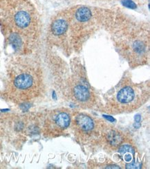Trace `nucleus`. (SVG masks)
Returning <instances> with one entry per match:
<instances>
[{
	"label": "nucleus",
	"instance_id": "f257e3e1",
	"mask_svg": "<svg viewBox=\"0 0 150 169\" xmlns=\"http://www.w3.org/2000/svg\"><path fill=\"white\" fill-rule=\"evenodd\" d=\"M137 95L138 94H136V90L134 87L131 85H126L119 89L115 94L114 104L119 106L120 108L134 105Z\"/></svg>",
	"mask_w": 150,
	"mask_h": 169
},
{
	"label": "nucleus",
	"instance_id": "f03ea898",
	"mask_svg": "<svg viewBox=\"0 0 150 169\" xmlns=\"http://www.w3.org/2000/svg\"><path fill=\"white\" fill-rule=\"evenodd\" d=\"M76 130L79 133L88 134L91 133L94 130L95 127V123L94 120L88 115L84 114H79L75 117L74 120Z\"/></svg>",
	"mask_w": 150,
	"mask_h": 169
},
{
	"label": "nucleus",
	"instance_id": "7ed1b4c3",
	"mask_svg": "<svg viewBox=\"0 0 150 169\" xmlns=\"http://www.w3.org/2000/svg\"><path fill=\"white\" fill-rule=\"evenodd\" d=\"M51 122L54 130L58 133L62 132L69 127L71 123V117L66 111H57L52 116Z\"/></svg>",
	"mask_w": 150,
	"mask_h": 169
},
{
	"label": "nucleus",
	"instance_id": "20e7f679",
	"mask_svg": "<svg viewBox=\"0 0 150 169\" xmlns=\"http://www.w3.org/2000/svg\"><path fill=\"white\" fill-rule=\"evenodd\" d=\"M73 98L79 103H86L91 100L90 89L84 83H77L72 89Z\"/></svg>",
	"mask_w": 150,
	"mask_h": 169
},
{
	"label": "nucleus",
	"instance_id": "39448f33",
	"mask_svg": "<svg viewBox=\"0 0 150 169\" xmlns=\"http://www.w3.org/2000/svg\"><path fill=\"white\" fill-rule=\"evenodd\" d=\"M33 83V78L28 73H21L15 77L13 81V84L16 89L21 91L30 89Z\"/></svg>",
	"mask_w": 150,
	"mask_h": 169
},
{
	"label": "nucleus",
	"instance_id": "423d86ee",
	"mask_svg": "<svg viewBox=\"0 0 150 169\" xmlns=\"http://www.w3.org/2000/svg\"><path fill=\"white\" fill-rule=\"evenodd\" d=\"M15 22L18 27L24 28L30 24L31 18L28 12L24 10L17 12L15 15Z\"/></svg>",
	"mask_w": 150,
	"mask_h": 169
},
{
	"label": "nucleus",
	"instance_id": "0eeeda50",
	"mask_svg": "<svg viewBox=\"0 0 150 169\" xmlns=\"http://www.w3.org/2000/svg\"><path fill=\"white\" fill-rule=\"evenodd\" d=\"M67 22H66L65 19H59L55 20L52 24L51 26V30L55 35H62L66 32V29H67Z\"/></svg>",
	"mask_w": 150,
	"mask_h": 169
},
{
	"label": "nucleus",
	"instance_id": "6e6552de",
	"mask_svg": "<svg viewBox=\"0 0 150 169\" xmlns=\"http://www.w3.org/2000/svg\"><path fill=\"white\" fill-rule=\"evenodd\" d=\"M92 12L87 7H81L75 12V18L80 22H85L91 18Z\"/></svg>",
	"mask_w": 150,
	"mask_h": 169
},
{
	"label": "nucleus",
	"instance_id": "1a4fd4ad",
	"mask_svg": "<svg viewBox=\"0 0 150 169\" xmlns=\"http://www.w3.org/2000/svg\"><path fill=\"white\" fill-rule=\"evenodd\" d=\"M107 141L108 143H109L110 145L116 146V145L120 144L121 142H122V135L118 132L111 131V132H109V134H107Z\"/></svg>",
	"mask_w": 150,
	"mask_h": 169
}]
</instances>
